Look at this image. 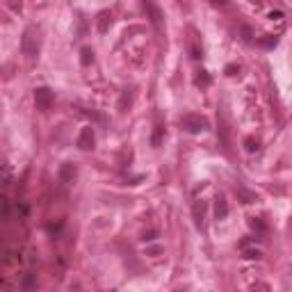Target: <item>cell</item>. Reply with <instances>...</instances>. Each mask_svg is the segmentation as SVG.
<instances>
[{
    "mask_svg": "<svg viewBox=\"0 0 292 292\" xmlns=\"http://www.w3.org/2000/svg\"><path fill=\"white\" fill-rule=\"evenodd\" d=\"M21 50L28 60H34L39 53V34H37V28H28L23 32V39H21Z\"/></svg>",
    "mask_w": 292,
    "mask_h": 292,
    "instance_id": "6da1fadb",
    "label": "cell"
},
{
    "mask_svg": "<svg viewBox=\"0 0 292 292\" xmlns=\"http://www.w3.org/2000/svg\"><path fill=\"white\" fill-rule=\"evenodd\" d=\"M181 128H185L187 133H203L210 128V121L201 114H185L181 116Z\"/></svg>",
    "mask_w": 292,
    "mask_h": 292,
    "instance_id": "7a4b0ae2",
    "label": "cell"
},
{
    "mask_svg": "<svg viewBox=\"0 0 292 292\" xmlns=\"http://www.w3.org/2000/svg\"><path fill=\"white\" fill-rule=\"evenodd\" d=\"M53 103H55V94L50 87H37V89H34V105H37L41 112L50 110Z\"/></svg>",
    "mask_w": 292,
    "mask_h": 292,
    "instance_id": "3957f363",
    "label": "cell"
},
{
    "mask_svg": "<svg viewBox=\"0 0 292 292\" xmlns=\"http://www.w3.org/2000/svg\"><path fill=\"white\" fill-rule=\"evenodd\" d=\"M96 144V135H94V128L91 126H87V128L80 130V135H78V146H80L82 151H91Z\"/></svg>",
    "mask_w": 292,
    "mask_h": 292,
    "instance_id": "277c9868",
    "label": "cell"
},
{
    "mask_svg": "<svg viewBox=\"0 0 292 292\" xmlns=\"http://www.w3.org/2000/svg\"><path fill=\"white\" fill-rule=\"evenodd\" d=\"M78 176V169L73 162H62L60 164V181L62 183H73Z\"/></svg>",
    "mask_w": 292,
    "mask_h": 292,
    "instance_id": "5b68a950",
    "label": "cell"
},
{
    "mask_svg": "<svg viewBox=\"0 0 292 292\" xmlns=\"http://www.w3.org/2000/svg\"><path fill=\"white\" fill-rule=\"evenodd\" d=\"M192 217H194V226L201 230L203 219H206V201H197L194 206H192Z\"/></svg>",
    "mask_w": 292,
    "mask_h": 292,
    "instance_id": "8992f818",
    "label": "cell"
},
{
    "mask_svg": "<svg viewBox=\"0 0 292 292\" xmlns=\"http://www.w3.org/2000/svg\"><path fill=\"white\" fill-rule=\"evenodd\" d=\"M144 10L151 14V23H153L155 28H160V25H162V12H160L153 3H144Z\"/></svg>",
    "mask_w": 292,
    "mask_h": 292,
    "instance_id": "52a82bcc",
    "label": "cell"
},
{
    "mask_svg": "<svg viewBox=\"0 0 292 292\" xmlns=\"http://www.w3.org/2000/svg\"><path fill=\"white\" fill-rule=\"evenodd\" d=\"M215 215H217V219H226V217H228V203H226L224 197H217Z\"/></svg>",
    "mask_w": 292,
    "mask_h": 292,
    "instance_id": "ba28073f",
    "label": "cell"
},
{
    "mask_svg": "<svg viewBox=\"0 0 292 292\" xmlns=\"http://www.w3.org/2000/svg\"><path fill=\"white\" fill-rule=\"evenodd\" d=\"M21 287H23V292H34L37 290V278H34V274H25L23 281H21Z\"/></svg>",
    "mask_w": 292,
    "mask_h": 292,
    "instance_id": "9c48e42d",
    "label": "cell"
},
{
    "mask_svg": "<svg viewBox=\"0 0 292 292\" xmlns=\"http://www.w3.org/2000/svg\"><path fill=\"white\" fill-rule=\"evenodd\" d=\"M98 30H101V32H107V28H110V23H112V14L110 12H101V16H98Z\"/></svg>",
    "mask_w": 292,
    "mask_h": 292,
    "instance_id": "30bf717a",
    "label": "cell"
},
{
    "mask_svg": "<svg viewBox=\"0 0 292 292\" xmlns=\"http://www.w3.org/2000/svg\"><path fill=\"white\" fill-rule=\"evenodd\" d=\"M278 43V39L274 37V34H263V37L258 39V46L260 48H274Z\"/></svg>",
    "mask_w": 292,
    "mask_h": 292,
    "instance_id": "8fae6325",
    "label": "cell"
},
{
    "mask_svg": "<svg viewBox=\"0 0 292 292\" xmlns=\"http://www.w3.org/2000/svg\"><path fill=\"white\" fill-rule=\"evenodd\" d=\"M91 60H94V50H91V48H82L80 50V62L87 67V64H91Z\"/></svg>",
    "mask_w": 292,
    "mask_h": 292,
    "instance_id": "7c38bea8",
    "label": "cell"
},
{
    "mask_svg": "<svg viewBox=\"0 0 292 292\" xmlns=\"http://www.w3.org/2000/svg\"><path fill=\"white\" fill-rule=\"evenodd\" d=\"M242 254H245V258H249V260H258L260 256H263V254H260V249H247V247L242 249Z\"/></svg>",
    "mask_w": 292,
    "mask_h": 292,
    "instance_id": "4fadbf2b",
    "label": "cell"
},
{
    "mask_svg": "<svg viewBox=\"0 0 292 292\" xmlns=\"http://www.w3.org/2000/svg\"><path fill=\"white\" fill-rule=\"evenodd\" d=\"M194 82H197L199 87H208V85H210V76H208L206 71H201V76H197V80H194Z\"/></svg>",
    "mask_w": 292,
    "mask_h": 292,
    "instance_id": "5bb4252c",
    "label": "cell"
},
{
    "mask_svg": "<svg viewBox=\"0 0 292 292\" xmlns=\"http://www.w3.org/2000/svg\"><path fill=\"white\" fill-rule=\"evenodd\" d=\"M245 146H247V151H249V153L258 151V142H256L254 137H247V139H245Z\"/></svg>",
    "mask_w": 292,
    "mask_h": 292,
    "instance_id": "9a60e30c",
    "label": "cell"
},
{
    "mask_svg": "<svg viewBox=\"0 0 292 292\" xmlns=\"http://www.w3.org/2000/svg\"><path fill=\"white\" fill-rule=\"evenodd\" d=\"M238 194L245 199V203H249V201H254V199H256V194H251V192H247V190H238Z\"/></svg>",
    "mask_w": 292,
    "mask_h": 292,
    "instance_id": "2e32d148",
    "label": "cell"
},
{
    "mask_svg": "<svg viewBox=\"0 0 292 292\" xmlns=\"http://www.w3.org/2000/svg\"><path fill=\"white\" fill-rule=\"evenodd\" d=\"M10 217V199L3 197V219H7Z\"/></svg>",
    "mask_w": 292,
    "mask_h": 292,
    "instance_id": "e0dca14e",
    "label": "cell"
},
{
    "mask_svg": "<svg viewBox=\"0 0 292 292\" xmlns=\"http://www.w3.org/2000/svg\"><path fill=\"white\" fill-rule=\"evenodd\" d=\"M46 230L48 233H60V230H62V224H48Z\"/></svg>",
    "mask_w": 292,
    "mask_h": 292,
    "instance_id": "ac0fdd59",
    "label": "cell"
},
{
    "mask_svg": "<svg viewBox=\"0 0 292 292\" xmlns=\"http://www.w3.org/2000/svg\"><path fill=\"white\" fill-rule=\"evenodd\" d=\"M242 34H245V37H242L245 41H251V37H254V34H251V30L247 28V25H242Z\"/></svg>",
    "mask_w": 292,
    "mask_h": 292,
    "instance_id": "d6986e66",
    "label": "cell"
},
{
    "mask_svg": "<svg viewBox=\"0 0 292 292\" xmlns=\"http://www.w3.org/2000/svg\"><path fill=\"white\" fill-rule=\"evenodd\" d=\"M251 226H254V228H258V230H265V224L260 219H256V217L251 219Z\"/></svg>",
    "mask_w": 292,
    "mask_h": 292,
    "instance_id": "ffe728a7",
    "label": "cell"
},
{
    "mask_svg": "<svg viewBox=\"0 0 292 292\" xmlns=\"http://www.w3.org/2000/svg\"><path fill=\"white\" fill-rule=\"evenodd\" d=\"M235 71H240L235 64H228V67H226V73H228V76H235Z\"/></svg>",
    "mask_w": 292,
    "mask_h": 292,
    "instance_id": "44dd1931",
    "label": "cell"
},
{
    "mask_svg": "<svg viewBox=\"0 0 292 292\" xmlns=\"http://www.w3.org/2000/svg\"><path fill=\"white\" fill-rule=\"evenodd\" d=\"M269 16H272V19H281V16H283V14H281V12H278V10H276V12H272V14H269Z\"/></svg>",
    "mask_w": 292,
    "mask_h": 292,
    "instance_id": "7402d4cb",
    "label": "cell"
},
{
    "mask_svg": "<svg viewBox=\"0 0 292 292\" xmlns=\"http://www.w3.org/2000/svg\"><path fill=\"white\" fill-rule=\"evenodd\" d=\"M176 292H183V290H176Z\"/></svg>",
    "mask_w": 292,
    "mask_h": 292,
    "instance_id": "603a6c76",
    "label": "cell"
}]
</instances>
